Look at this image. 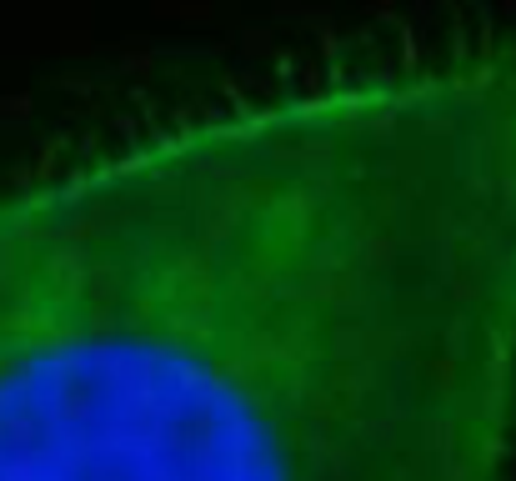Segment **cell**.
Returning <instances> with one entry per match:
<instances>
[{
  "label": "cell",
  "mask_w": 516,
  "mask_h": 481,
  "mask_svg": "<svg viewBox=\"0 0 516 481\" xmlns=\"http://www.w3.org/2000/svg\"><path fill=\"white\" fill-rule=\"evenodd\" d=\"M516 45L0 186V481H502Z\"/></svg>",
  "instance_id": "1"
}]
</instances>
